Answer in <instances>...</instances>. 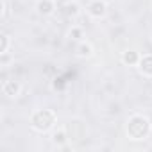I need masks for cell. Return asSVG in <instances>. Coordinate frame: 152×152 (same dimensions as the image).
<instances>
[{
  "label": "cell",
  "mask_w": 152,
  "mask_h": 152,
  "mask_svg": "<svg viewBox=\"0 0 152 152\" xmlns=\"http://www.w3.org/2000/svg\"><path fill=\"white\" fill-rule=\"evenodd\" d=\"M138 70L145 77H152V54H143L138 63Z\"/></svg>",
  "instance_id": "cell-5"
},
{
  "label": "cell",
  "mask_w": 152,
  "mask_h": 152,
  "mask_svg": "<svg viewBox=\"0 0 152 152\" xmlns=\"http://www.w3.org/2000/svg\"><path fill=\"white\" fill-rule=\"evenodd\" d=\"M66 83H68V81H64V77H56L54 83H52V86H54V90L63 91V90L66 88Z\"/></svg>",
  "instance_id": "cell-12"
},
{
  "label": "cell",
  "mask_w": 152,
  "mask_h": 152,
  "mask_svg": "<svg viewBox=\"0 0 152 152\" xmlns=\"http://www.w3.org/2000/svg\"><path fill=\"white\" fill-rule=\"evenodd\" d=\"M7 15H9V11H7V2H6V0H2V20H6Z\"/></svg>",
  "instance_id": "cell-14"
},
{
  "label": "cell",
  "mask_w": 152,
  "mask_h": 152,
  "mask_svg": "<svg viewBox=\"0 0 152 152\" xmlns=\"http://www.w3.org/2000/svg\"><path fill=\"white\" fill-rule=\"evenodd\" d=\"M36 11L41 16H48L56 11V0H38L36 2Z\"/></svg>",
  "instance_id": "cell-6"
},
{
  "label": "cell",
  "mask_w": 152,
  "mask_h": 152,
  "mask_svg": "<svg viewBox=\"0 0 152 152\" xmlns=\"http://www.w3.org/2000/svg\"><path fill=\"white\" fill-rule=\"evenodd\" d=\"M2 93H4L6 97H9V99H16V97L22 93V84H20L18 81H13V79L4 81V83H2Z\"/></svg>",
  "instance_id": "cell-4"
},
{
  "label": "cell",
  "mask_w": 152,
  "mask_h": 152,
  "mask_svg": "<svg viewBox=\"0 0 152 152\" xmlns=\"http://www.w3.org/2000/svg\"><path fill=\"white\" fill-rule=\"evenodd\" d=\"M59 9H61V13H63L64 16H68V18H75V16L81 13L77 2H64L63 6H59Z\"/></svg>",
  "instance_id": "cell-8"
},
{
  "label": "cell",
  "mask_w": 152,
  "mask_h": 152,
  "mask_svg": "<svg viewBox=\"0 0 152 152\" xmlns=\"http://www.w3.org/2000/svg\"><path fill=\"white\" fill-rule=\"evenodd\" d=\"M9 45H11L9 34L2 32V34H0V54H7V50H9Z\"/></svg>",
  "instance_id": "cell-11"
},
{
  "label": "cell",
  "mask_w": 152,
  "mask_h": 152,
  "mask_svg": "<svg viewBox=\"0 0 152 152\" xmlns=\"http://www.w3.org/2000/svg\"><path fill=\"white\" fill-rule=\"evenodd\" d=\"M107 13V4L104 2V0H93V2H90L88 6V15L95 20H100L104 18Z\"/></svg>",
  "instance_id": "cell-3"
},
{
  "label": "cell",
  "mask_w": 152,
  "mask_h": 152,
  "mask_svg": "<svg viewBox=\"0 0 152 152\" xmlns=\"http://www.w3.org/2000/svg\"><path fill=\"white\" fill-rule=\"evenodd\" d=\"M57 122V116L52 109H38L31 116V127L38 132H48Z\"/></svg>",
  "instance_id": "cell-2"
},
{
  "label": "cell",
  "mask_w": 152,
  "mask_h": 152,
  "mask_svg": "<svg viewBox=\"0 0 152 152\" xmlns=\"http://www.w3.org/2000/svg\"><path fill=\"white\" fill-rule=\"evenodd\" d=\"M68 38L70 39H81L83 38V29L81 27H72L70 32H68Z\"/></svg>",
  "instance_id": "cell-13"
},
{
  "label": "cell",
  "mask_w": 152,
  "mask_h": 152,
  "mask_svg": "<svg viewBox=\"0 0 152 152\" xmlns=\"http://www.w3.org/2000/svg\"><path fill=\"white\" fill-rule=\"evenodd\" d=\"M140 52L138 50H125V52H122V63L124 64H127V66H138V63H140Z\"/></svg>",
  "instance_id": "cell-7"
},
{
  "label": "cell",
  "mask_w": 152,
  "mask_h": 152,
  "mask_svg": "<svg viewBox=\"0 0 152 152\" xmlns=\"http://www.w3.org/2000/svg\"><path fill=\"white\" fill-rule=\"evenodd\" d=\"M150 131H152V124L145 115H131L125 122V132L134 141L148 138Z\"/></svg>",
  "instance_id": "cell-1"
},
{
  "label": "cell",
  "mask_w": 152,
  "mask_h": 152,
  "mask_svg": "<svg viewBox=\"0 0 152 152\" xmlns=\"http://www.w3.org/2000/svg\"><path fill=\"white\" fill-rule=\"evenodd\" d=\"M66 132H64V129H57V131H54L52 132V141L56 143V145H64L66 143Z\"/></svg>",
  "instance_id": "cell-10"
},
{
  "label": "cell",
  "mask_w": 152,
  "mask_h": 152,
  "mask_svg": "<svg viewBox=\"0 0 152 152\" xmlns=\"http://www.w3.org/2000/svg\"><path fill=\"white\" fill-rule=\"evenodd\" d=\"M75 54H77V57H81V59H88V57H91V54H93V47H91V43H88V41H79L77 48H75Z\"/></svg>",
  "instance_id": "cell-9"
}]
</instances>
